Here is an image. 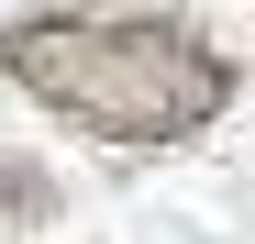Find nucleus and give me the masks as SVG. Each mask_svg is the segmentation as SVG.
I'll return each mask as SVG.
<instances>
[{"label": "nucleus", "instance_id": "f03ea898", "mask_svg": "<svg viewBox=\"0 0 255 244\" xmlns=\"http://www.w3.org/2000/svg\"><path fill=\"white\" fill-rule=\"evenodd\" d=\"M45 211H56V178L11 155V167H0V222H45Z\"/></svg>", "mask_w": 255, "mask_h": 244}, {"label": "nucleus", "instance_id": "f257e3e1", "mask_svg": "<svg viewBox=\"0 0 255 244\" xmlns=\"http://www.w3.org/2000/svg\"><path fill=\"white\" fill-rule=\"evenodd\" d=\"M0 78L33 89L56 122L100 144H178L211 133L233 100V56L189 22H155V11H33V22H0Z\"/></svg>", "mask_w": 255, "mask_h": 244}]
</instances>
